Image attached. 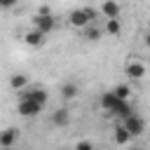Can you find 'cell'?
Wrapping results in <instances>:
<instances>
[{
  "mask_svg": "<svg viewBox=\"0 0 150 150\" xmlns=\"http://www.w3.org/2000/svg\"><path fill=\"white\" fill-rule=\"evenodd\" d=\"M131 138H134V136L129 134V129L124 127V122L115 127V143H117V145H127V143H129Z\"/></svg>",
  "mask_w": 150,
  "mask_h": 150,
  "instance_id": "obj_11",
  "label": "cell"
},
{
  "mask_svg": "<svg viewBox=\"0 0 150 150\" xmlns=\"http://www.w3.org/2000/svg\"><path fill=\"white\" fill-rule=\"evenodd\" d=\"M120 12H122V7H120L117 0H103V5H101V14H103L105 19H117Z\"/></svg>",
  "mask_w": 150,
  "mask_h": 150,
  "instance_id": "obj_8",
  "label": "cell"
},
{
  "mask_svg": "<svg viewBox=\"0 0 150 150\" xmlns=\"http://www.w3.org/2000/svg\"><path fill=\"white\" fill-rule=\"evenodd\" d=\"M145 47H150V30H148V35H145Z\"/></svg>",
  "mask_w": 150,
  "mask_h": 150,
  "instance_id": "obj_20",
  "label": "cell"
},
{
  "mask_svg": "<svg viewBox=\"0 0 150 150\" xmlns=\"http://www.w3.org/2000/svg\"><path fill=\"white\" fill-rule=\"evenodd\" d=\"M124 75L131 77V80H141V77L145 75V63H141V61H129V63L124 66Z\"/></svg>",
  "mask_w": 150,
  "mask_h": 150,
  "instance_id": "obj_7",
  "label": "cell"
},
{
  "mask_svg": "<svg viewBox=\"0 0 150 150\" xmlns=\"http://www.w3.org/2000/svg\"><path fill=\"white\" fill-rule=\"evenodd\" d=\"M16 138H19V131L16 129H5L2 134H0V148H12L14 143H16Z\"/></svg>",
  "mask_w": 150,
  "mask_h": 150,
  "instance_id": "obj_10",
  "label": "cell"
},
{
  "mask_svg": "<svg viewBox=\"0 0 150 150\" xmlns=\"http://www.w3.org/2000/svg\"><path fill=\"white\" fill-rule=\"evenodd\" d=\"M75 148H77V150H89L91 143H89V141H80V143H75Z\"/></svg>",
  "mask_w": 150,
  "mask_h": 150,
  "instance_id": "obj_19",
  "label": "cell"
},
{
  "mask_svg": "<svg viewBox=\"0 0 150 150\" xmlns=\"http://www.w3.org/2000/svg\"><path fill=\"white\" fill-rule=\"evenodd\" d=\"M16 110H19L21 117H35V115H40V112L45 110V105H40L38 101H33V98H28V96H21Z\"/></svg>",
  "mask_w": 150,
  "mask_h": 150,
  "instance_id": "obj_2",
  "label": "cell"
},
{
  "mask_svg": "<svg viewBox=\"0 0 150 150\" xmlns=\"http://www.w3.org/2000/svg\"><path fill=\"white\" fill-rule=\"evenodd\" d=\"M26 84H28V77L26 75H12V80H9V87L16 89V91H21Z\"/></svg>",
  "mask_w": 150,
  "mask_h": 150,
  "instance_id": "obj_16",
  "label": "cell"
},
{
  "mask_svg": "<svg viewBox=\"0 0 150 150\" xmlns=\"http://www.w3.org/2000/svg\"><path fill=\"white\" fill-rule=\"evenodd\" d=\"M16 2H19V0H0V7H5V9H12Z\"/></svg>",
  "mask_w": 150,
  "mask_h": 150,
  "instance_id": "obj_18",
  "label": "cell"
},
{
  "mask_svg": "<svg viewBox=\"0 0 150 150\" xmlns=\"http://www.w3.org/2000/svg\"><path fill=\"white\" fill-rule=\"evenodd\" d=\"M112 91H115L120 98H129V96H131V87H129V84H117Z\"/></svg>",
  "mask_w": 150,
  "mask_h": 150,
  "instance_id": "obj_17",
  "label": "cell"
},
{
  "mask_svg": "<svg viewBox=\"0 0 150 150\" xmlns=\"http://www.w3.org/2000/svg\"><path fill=\"white\" fill-rule=\"evenodd\" d=\"M101 108L108 110V112H112V115H117V117H122V120L134 112L129 98H120L115 91H103L101 94Z\"/></svg>",
  "mask_w": 150,
  "mask_h": 150,
  "instance_id": "obj_1",
  "label": "cell"
},
{
  "mask_svg": "<svg viewBox=\"0 0 150 150\" xmlns=\"http://www.w3.org/2000/svg\"><path fill=\"white\" fill-rule=\"evenodd\" d=\"M108 35H112V38H117L120 33H122V23H120V16L117 19H105V28H103Z\"/></svg>",
  "mask_w": 150,
  "mask_h": 150,
  "instance_id": "obj_12",
  "label": "cell"
},
{
  "mask_svg": "<svg viewBox=\"0 0 150 150\" xmlns=\"http://www.w3.org/2000/svg\"><path fill=\"white\" fill-rule=\"evenodd\" d=\"M148 30H150V19H148Z\"/></svg>",
  "mask_w": 150,
  "mask_h": 150,
  "instance_id": "obj_21",
  "label": "cell"
},
{
  "mask_svg": "<svg viewBox=\"0 0 150 150\" xmlns=\"http://www.w3.org/2000/svg\"><path fill=\"white\" fill-rule=\"evenodd\" d=\"M68 23H70L73 28H87V26L91 23V19H89L87 9L82 7V9H73V12L68 14Z\"/></svg>",
  "mask_w": 150,
  "mask_h": 150,
  "instance_id": "obj_4",
  "label": "cell"
},
{
  "mask_svg": "<svg viewBox=\"0 0 150 150\" xmlns=\"http://www.w3.org/2000/svg\"><path fill=\"white\" fill-rule=\"evenodd\" d=\"M52 122H54L56 127H66V124L70 122V112H68L66 108H59V110L52 115Z\"/></svg>",
  "mask_w": 150,
  "mask_h": 150,
  "instance_id": "obj_14",
  "label": "cell"
},
{
  "mask_svg": "<svg viewBox=\"0 0 150 150\" xmlns=\"http://www.w3.org/2000/svg\"><path fill=\"white\" fill-rule=\"evenodd\" d=\"M77 94H80V87H77L75 82H66V84L61 87V96H63L66 101H73Z\"/></svg>",
  "mask_w": 150,
  "mask_h": 150,
  "instance_id": "obj_13",
  "label": "cell"
},
{
  "mask_svg": "<svg viewBox=\"0 0 150 150\" xmlns=\"http://www.w3.org/2000/svg\"><path fill=\"white\" fill-rule=\"evenodd\" d=\"M19 94H21V96H28V98H33V101H38L40 105H47V98H49L42 87H35V89H30V91H23V89H21Z\"/></svg>",
  "mask_w": 150,
  "mask_h": 150,
  "instance_id": "obj_9",
  "label": "cell"
},
{
  "mask_svg": "<svg viewBox=\"0 0 150 150\" xmlns=\"http://www.w3.org/2000/svg\"><path fill=\"white\" fill-rule=\"evenodd\" d=\"M45 35H47V33H42L40 28H35V26H33L30 30H26V33H23V42H26V45H30V47H42V45H45Z\"/></svg>",
  "mask_w": 150,
  "mask_h": 150,
  "instance_id": "obj_6",
  "label": "cell"
},
{
  "mask_svg": "<svg viewBox=\"0 0 150 150\" xmlns=\"http://www.w3.org/2000/svg\"><path fill=\"white\" fill-rule=\"evenodd\" d=\"M124 127L129 129V134H131V136H141V134L145 131V122H143L136 112H131V115H127V117H124Z\"/></svg>",
  "mask_w": 150,
  "mask_h": 150,
  "instance_id": "obj_5",
  "label": "cell"
},
{
  "mask_svg": "<svg viewBox=\"0 0 150 150\" xmlns=\"http://www.w3.org/2000/svg\"><path fill=\"white\" fill-rule=\"evenodd\" d=\"M101 35H103V30H101V28H96V26H87V30H84V38H87L89 42H98V40H101Z\"/></svg>",
  "mask_w": 150,
  "mask_h": 150,
  "instance_id": "obj_15",
  "label": "cell"
},
{
  "mask_svg": "<svg viewBox=\"0 0 150 150\" xmlns=\"http://www.w3.org/2000/svg\"><path fill=\"white\" fill-rule=\"evenodd\" d=\"M33 26L49 35V33L56 28V16H54L52 12H38V14L33 16Z\"/></svg>",
  "mask_w": 150,
  "mask_h": 150,
  "instance_id": "obj_3",
  "label": "cell"
}]
</instances>
